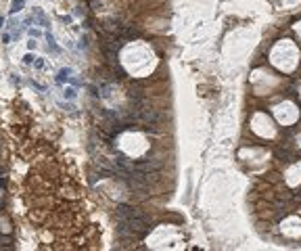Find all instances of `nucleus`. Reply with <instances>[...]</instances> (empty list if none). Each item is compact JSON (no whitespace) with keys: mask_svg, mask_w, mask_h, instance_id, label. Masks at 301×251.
Returning a JSON list of instances; mask_svg holds the SVG:
<instances>
[{"mask_svg":"<svg viewBox=\"0 0 301 251\" xmlns=\"http://www.w3.org/2000/svg\"><path fill=\"white\" fill-rule=\"evenodd\" d=\"M69 75H71V69H69V67H67V69H61V73H59V78H57V82L63 84L65 80H69Z\"/></svg>","mask_w":301,"mask_h":251,"instance_id":"obj_1","label":"nucleus"},{"mask_svg":"<svg viewBox=\"0 0 301 251\" xmlns=\"http://www.w3.org/2000/svg\"><path fill=\"white\" fill-rule=\"evenodd\" d=\"M23 2L25 0H13V6H11V13H19L23 9Z\"/></svg>","mask_w":301,"mask_h":251,"instance_id":"obj_2","label":"nucleus"},{"mask_svg":"<svg viewBox=\"0 0 301 251\" xmlns=\"http://www.w3.org/2000/svg\"><path fill=\"white\" fill-rule=\"evenodd\" d=\"M46 40H48V44L52 46V50H57V44H55V38H52V34H46Z\"/></svg>","mask_w":301,"mask_h":251,"instance_id":"obj_3","label":"nucleus"},{"mask_svg":"<svg viewBox=\"0 0 301 251\" xmlns=\"http://www.w3.org/2000/svg\"><path fill=\"white\" fill-rule=\"evenodd\" d=\"M65 96H69V98H73V88H67V90H65Z\"/></svg>","mask_w":301,"mask_h":251,"instance_id":"obj_4","label":"nucleus"},{"mask_svg":"<svg viewBox=\"0 0 301 251\" xmlns=\"http://www.w3.org/2000/svg\"><path fill=\"white\" fill-rule=\"evenodd\" d=\"M23 59H25V63H32V61H34V57H32V55H25Z\"/></svg>","mask_w":301,"mask_h":251,"instance_id":"obj_5","label":"nucleus"},{"mask_svg":"<svg viewBox=\"0 0 301 251\" xmlns=\"http://www.w3.org/2000/svg\"><path fill=\"white\" fill-rule=\"evenodd\" d=\"M0 27H4V17H0Z\"/></svg>","mask_w":301,"mask_h":251,"instance_id":"obj_6","label":"nucleus"}]
</instances>
